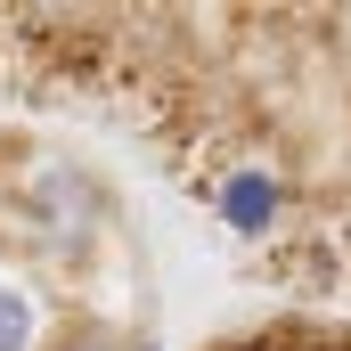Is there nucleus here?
Here are the masks:
<instances>
[{"mask_svg": "<svg viewBox=\"0 0 351 351\" xmlns=\"http://www.w3.org/2000/svg\"><path fill=\"white\" fill-rule=\"evenodd\" d=\"M213 213H221L237 237H254V245H262L269 229H278V213H286V188H278V172H269L262 156H237L229 172L213 180Z\"/></svg>", "mask_w": 351, "mask_h": 351, "instance_id": "nucleus-1", "label": "nucleus"}, {"mask_svg": "<svg viewBox=\"0 0 351 351\" xmlns=\"http://www.w3.org/2000/svg\"><path fill=\"white\" fill-rule=\"evenodd\" d=\"M33 335H41V311H33V294L0 278V351H33Z\"/></svg>", "mask_w": 351, "mask_h": 351, "instance_id": "nucleus-2", "label": "nucleus"}, {"mask_svg": "<svg viewBox=\"0 0 351 351\" xmlns=\"http://www.w3.org/2000/svg\"><path fill=\"white\" fill-rule=\"evenodd\" d=\"M74 351H156V343H131V335H82Z\"/></svg>", "mask_w": 351, "mask_h": 351, "instance_id": "nucleus-3", "label": "nucleus"}, {"mask_svg": "<svg viewBox=\"0 0 351 351\" xmlns=\"http://www.w3.org/2000/svg\"><path fill=\"white\" fill-rule=\"evenodd\" d=\"M229 351H286V343H229Z\"/></svg>", "mask_w": 351, "mask_h": 351, "instance_id": "nucleus-4", "label": "nucleus"}]
</instances>
